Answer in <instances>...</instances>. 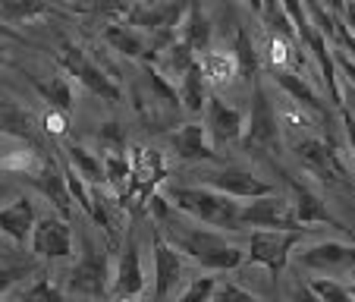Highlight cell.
<instances>
[{"instance_id":"cell-1","label":"cell","mask_w":355,"mask_h":302,"mask_svg":"<svg viewBox=\"0 0 355 302\" xmlns=\"http://www.w3.org/2000/svg\"><path fill=\"white\" fill-rule=\"evenodd\" d=\"M173 215H176V205L167 215L157 217L164 227V236H167L176 249H182L201 271L227 274V271H236L245 265V249L230 242L227 230L205 227V224H198V221H195V227H189V224L173 221Z\"/></svg>"},{"instance_id":"cell-32","label":"cell","mask_w":355,"mask_h":302,"mask_svg":"<svg viewBox=\"0 0 355 302\" xmlns=\"http://www.w3.org/2000/svg\"><path fill=\"white\" fill-rule=\"evenodd\" d=\"M217 283H220V277H205V274H198V277H192V280L182 287V293H180V299L182 302H214V290H217Z\"/></svg>"},{"instance_id":"cell-18","label":"cell","mask_w":355,"mask_h":302,"mask_svg":"<svg viewBox=\"0 0 355 302\" xmlns=\"http://www.w3.org/2000/svg\"><path fill=\"white\" fill-rule=\"evenodd\" d=\"M35 224H38V215H35V201L28 195H16L13 201L0 208V233L13 240L16 246L32 240Z\"/></svg>"},{"instance_id":"cell-21","label":"cell","mask_w":355,"mask_h":302,"mask_svg":"<svg viewBox=\"0 0 355 302\" xmlns=\"http://www.w3.org/2000/svg\"><path fill=\"white\" fill-rule=\"evenodd\" d=\"M176 88H180V101H182V108H186V114H205L208 98H211V88L214 85H211L208 73H205L201 57L182 73V79L176 82Z\"/></svg>"},{"instance_id":"cell-8","label":"cell","mask_w":355,"mask_h":302,"mask_svg":"<svg viewBox=\"0 0 355 302\" xmlns=\"http://www.w3.org/2000/svg\"><path fill=\"white\" fill-rule=\"evenodd\" d=\"M299 268L315 271V274L346 277L355 268V242L346 240H321L315 246H305L302 252H293Z\"/></svg>"},{"instance_id":"cell-24","label":"cell","mask_w":355,"mask_h":302,"mask_svg":"<svg viewBox=\"0 0 355 302\" xmlns=\"http://www.w3.org/2000/svg\"><path fill=\"white\" fill-rule=\"evenodd\" d=\"M0 133L19 142H32L38 148V133H35V117L22 104L0 98Z\"/></svg>"},{"instance_id":"cell-28","label":"cell","mask_w":355,"mask_h":302,"mask_svg":"<svg viewBox=\"0 0 355 302\" xmlns=\"http://www.w3.org/2000/svg\"><path fill=\"white\" fill-rule=\"evenodd\" d=\"M35 88H38L41 101H47V108H57L63 110V114H69L73 110V85H69L67 76H54V79H38L35 82Z\"/></svg>"},{"instance_id":"cell-12","label":"cell","mask_w":355,"mask_h":302,"mask_svg":"<svg viewBox=\"0 0 355 302\" xmlns=\"http://www.w3.org/2000/svg\"><path fill=\"white\" fill-rule=\"evenodd\" d=\"M205 126H208V135L214 139V145L223 148L245 135V114L233 104H227L220 94L211 92L208 108H205Z\"/></svg>"},{"instance_id":"cell-44","label":"cell","mask_w":355,"mask_h":302,"mask_svg":"<svg viewBox=\"0 0 355 302\" xmlns=\"http://www.w3.org/2000/svg\"><path fill=\"white\" fill-rule=\"evenodd\" d=\"M0 236H3V233H0Z\"/></svg>"},{"instance_id":"cell-38","label":"cell","mask_w":355,"mask_h":302,"mask_svg":"<svg viewBox=\"0 0 355 302\" xmlns=\"http://www.w3.org/2000/svg\"><path fill=\"white\" fill-rule=\"evenodd\" d=\"M343 117V126H346V135H349V148H352V158H355V117L346 114V110H340Z\"/></svg>"},{"instance_id":"cell-39","label":"cell","mask_w":355,"mask_h":302,"mask_svg":"<svg viewBox=\"0 0 355 302\" xmlns=\"http://www.w3.org/2000/svg\"><path fill=\"white\" fill-rule=\"evenodd\" d=\"M10 195H13V189L7 183H0V208H3V199H10Z\"/></svg>"},{"instance_id":"cell-41","label":"cell","mask_w":355,"mask_h":302,"mask_svg":"<svg viewBox=\"0 0 355 302\" xmlns=\"http://www.w3.org/2000/svg\"><path fill=\"white\" fill-rule=\"evenodd\" d=\"M242 3H245L248 10H255V13H258V10H261V0H242Z\"/></svg>"},{"instance_id":"cell-27","label":"cell","mask_w":355,"mask_h":302,"mask_svg":"<svg viewBox=\"0 0 355 302\" xmlns=\"http://www.w3.org/2000/svg\"><path fill=\"white\" fill-rule=\"evenodd\" d=\"M258 16H261L264 28H268L270 35H283V38H289V41H299V32H295L293 16L286 13V7H283L280 0H261Z\"/></svg>"},{"instance_id":"cell-15","label":"cell","mask_w":355,"mask_h":302,"mask_svg":"<svg viewBox=\"0 0 355 302\" xmlns=\"http://www.w3.org/2000/svg\"><path fill=\"white\" fill-rule=\"evenodd\" d=\"M205 183L214 189H220V192L233 195V199H258V195H268V192H277L270 183H264L261 176L255 174V170L248 167H220V170H211L208 176H205Z\"/></svg>"},{"instance_id":"cell-33","label":"cell","mask_w":355,"mask_h":302,"mask_svg":"<svg viewBox=\"0 0 355 302\" xmlns=\"http://www.w3.org/2000/svg\"><path fill=\"white\" fill-rule=\"evenodd\" d=\"M32 274V268H0V296H10L16 290V283H22L26 277Z\"/></svg>"},{"instance_id":"cell-35","label":"cell","mask_w":355,"mask_h":302,"mask_svg":"<svg viewBox=\"0 0 355 302\" xmlns=\"http://www.w3.org/2000/svg\"><path fill=\"white\" fill-rule=\"evenodd\" d=\"M101 142H104V148H107V151H120L123 148V142H126V135H123V129L116 126V123H107V126L101 129Z\"/></svg>"},{"instance_id":"cell-26","label":"cell","mask_w":355,"mask_h":302,"mask_svg":"<svg viewBox=\"0 0 355 302\" xmlns=\"http://www.w3.org/2000/svg\"><path fill=\"white\" fill-rule=\"evenodd\" d=\"M67 158H69V167L85 183H92V186H104L107 183V164H104V158H94L82 145H67Z\"/></svg>"},{"instance_id":"cell-40","label":"cell","mask_w":355,"mask_h":302,"mask_svg":"<svg viewBox=\"0 0 355 302\" xmlns=\"http://www.w3.org/2000/svg\"><path fill=\"white\" fill-rule=\"evenodd\" d=\"M346 283H349V290H352V299H355V268L346 274Z\"/></svg>"},{"instance_id":"cell-19","label":"cell","mask_w":355,"mask_h":302,"mask_svg":"<svg viewBox=\"0 0 355 302\" xmlns=\"http://www.w3.org/2000/svg\"><path fill=\"white\" fill-rule=\"evenodd\" d=\"M289 189H293V211H295V221L302 224V227H311V224H330V227L343 230L346 233V224L340 221V217H334V211L324 205V199L318 192H311L309 186H302V183H289Z\"/></svg>"},{"instance_id":"cell-6","label":"cell","mask_w":355,"mask_h":302,"mask_svg":"<svg viewBox=\"0 0 355 302\" xmlns=\"http://www.w3.org/2000/svg\"><path fill=\"white\" fill-rule=\"evenodd\" d=\"M60 67L67 69V76H73L85 92L98 94V98L110 101V104L123 101V88L116 85V82L107 76V69L98 67V63H94L82 47H76V44H69L67 41V44L60 47Z\"/></svg>"},{"instance_id":"cell-22","label":"cell","mask_w":355,"mask_h":302,"mask_svg":"<svg viewBox=\"0 0 355 302\" xmlns=\"http://www.w3.org/2000/svg\"><path fill=\"white\" fill-rule=\"evenodd\" d=\"M270 76H274V82L295 101V104H299L302 110H309V114H315V117H327L324 101L318 98V92L309 85V82H305V76L293 73L289 67H274V69H270Z\"/></svg>"},{"instance_id":"cell-17","label":"cell","mask_w":355,"mask_h":302,"mask_svg":"<svg viewBox=\"0 0 355 302\" xmlns=\"http://www.w3.org/2000/svg\"><path fill=\"white\" fill-rule=\"evenodd\" d=\"M167 145L180 161L195 164V161H211V158H217L214 139L208 135V126H201V123H186V126L167 133Z\"/></svg>"},{"instance_id":"cell-5","label":"cell","mask_w":355,"mask_h":302,"mask_svg":"<svg viewBox=\"0 0 355 302\" xmlns=\"http://www.w3.org/2000/svg\"><path fill=\"white\" fill-rule=\"evenodd\" d=\"M110 280H114V271H110L107 252H101L92 242H85V255L73 265V271L67 277V296L104 299V296H110Z\"/></svg>"},{"instance_id":"cell-31","label":"cell","mask_w":355,"mask_h":302,"mask_svg":"<svg viewBox=\"0 0 355 302\" xmlns=\"http://www.w3.org/2000/svg\"><path fill=\"white\" fill-rule=\"evenodd\" d=\"M10 296H19V299H63V296H67V287H57L54 277L38 274V277H35L32 287H26V290H13Z\"/></svg>"},{"instance_id":"cell-9","label":"cell","mask_w":355,"mask_h":302,"mask_svg":"<svg viewBox=\"0 0 355 302\" xmlns=\"http://www.w3.org/2000/svg\"><path fill=\"white\" fill-rule=\"evenodd\" d=\"M239 224L245 227H274V230H309L295 221L293 201L283 199L277 192L258 195V199H245L239 211Z\"/></svg>"},{"instance_id":"cell-29","label":"cell","mask_w":355,"mask_h":302,"mask_svg":"<svg viewBox=\"0 0 355 302\" xmlns=\"http://www.w3.org/2000/svg\"><path fill=\"white\" fill-rule=\"evenodd\" d=\"M201 63H205V73H208L211 85L214 88H223L236 73V57L233 54H217V51H208V54H201Z\"/></svg>"},{"instance_id":"cell-3","label":"cell","mask_w":355,"mask_h":302,"mask_svg":"<svg viewBox=\"0 0 355 302\" xmlns=\"http://www.w3.org/2000/svg\"><path fill=\"white\" fill-rule=\"evenodd\" d=\"M305 240V230H274V227H255L245 246V262L268 268L270 280H280L293 258L295 246Z\"/></svg>"},{"instance_id":"cell-14","label":"cell","mask_w":355,"mask_h":302,"mask_svg":"<svg viewBox=\"0 0 355 302\" xmlns=\"http://www.w3.org/2000/svg\"><path fill=\"white\" fill-rule=\"evenodd\" d=\"M129 164H132V192H129V199H139L145 205L155 195L157 183L167 176V164H164V158L157 151L139 145L129 148Z\"/></svg>"},{"instance_id":"cell-37","label":"cell","mask_w":355,"mask_h":302,"mask_svg":"<svg viewBox=\"0 0 355 302\" xmlns=\"http://www.w3.org/2000/svg\"><path fill=\"white\" fill-rule=\"evenodd\" d=\"M340 110H346V114L355 117V85H349V82H343L340 85Z\"/></svg>"},{"instance_id":"cell-25","label":"cell","mask_w":355,"mask_h":302,"mask_svg":"<svg viewBox=\"0 0 355 302\" xmlns=\"http://www.w3.org/2000/svg\"><path fill=\"white\" fill-rule=\"evenodd\" d=\"M233 57H236V73H239L242 82H252L261 79V57H258V47L252 41V35L245 28L236 32V41H233Z\"/></svg>"},{"instance_id":"cell-10","label":"cell","mask_w":355,"mask_h":302,"mask_svg":"<svg viewBox=\"0 0 355 302\" xmlns=\"http://www.w3.org/2000/svg\"><path fill=\"white\" fill-rule=\"evenodd\" d=\"M295 161L299 167L305 170L309 176L321 183H343L346 180V170L340 164V155H336V148L330 145L327 139H318V135H309V139H302L299 145L293 148Z\"/></svg>"},{"instance_id":"cell-43","label":"cell","mask_w":355,"mask_h":302,"mask_svg":"<svg viewBox=\"0 0 355 302\" xmlns=\"http://www.w3.org/2000/svg\"><path fill=\"white\" fill-rule=\"evenodd\" d=\"M145 3H155V0H145Z\"/></svg>"},{"instance_id":"cell-20","label":"cell","mask_w":355,"mask_h":302,"mask_svg":"<svg viewBox=\"0 0 355 302\" xmlns=\"http://www.w3.org/2000/svg\"><path fill=\"white\" fill-rule=\"evenodd\" d=\"M32 183L35 189H38L41 195H47L51 199V205H57V211L60 215H69V201H73V192H69V183H67V174H63L60 167H57L51 158H44L41 161V167L32 174Z\"/></svg>"},{"instance_id":"cell-11","label":"cell","mask_w":355,"mask_h":302,"mask_svg":"<svg viewBox=\"0 0 355 302\" xmlns=\"http://www.w3.org/2000/svg\"><path fill=\"white\" fill-rule=\"evenodd\" d=\"M32 252L44 262H57V258H73L76 255V246H73V230L63 217L47 215L35 224L32 230V240H28Z\"/></svg>"},{"instance_id":"cell-30","label":"cell","mask_w":355,"mask_h":302,"mask_svg":"<svg viewBox=\"0 0 355 302\" xmlns=\"http://www.w3.org/2000/svg\"><path fill=\"white\" fill-rule=\"evenodd\" d=\"M309 293L318 296V299L324 302H352V290H349V283H343L340 277H311L309 280Z\"/></svg>"},{"instance_id":"cell-42","label":"cell","mask_w":355,"mask_h":302,"mask_svg":"<svg viewBox=\"0 0 355 302\" xmlns=\"http://www.w3.org/2000/svg\"><path fill=\"white\" fill-rule=\"evenodd\" d=\"M7 60H10V54H7V47L0 44V67H3V63H7Z\"/></svg>"},{"instance_id":"cell-36","label":"cell","mask_w":355,"mask_h":302,"mask_svg":"<svg viewBox=\"0 0 355 302\" xmlns=\"http://www.w3.org/2000/svg\"><path fill=\"white\" fill-rule=\"evenodd\" d=\"M44 129L51 135H63V133H67V114H63V110H57V108H51L44 114Z\"/></svg>"},{"instance_id":"cell-23","label":"cell","mask_w":355,"mask_h":302,"mask_svg":"<svg viewBox=\"0 0 355 302\" xmlns=\"http://www.w3.org/2000/svg\"><path fill=\"white\" fill-rule=\"evenodd\" d=\"M176 35H180L182 41H186L189 47H192L195 54H208L211 51V38H214V28H211V19L208 13L195 3V0H189V10L186 16H182L180 28H176Z\"/></svg>"},{"instance_id":"cell-13","label":"cell","mask_w":355,"mask_h":302,"mask_svg":"<svg viewBox=\"0 0 355 302\" xmlns=\"http://www.w3.org/2000/svg\"><path fill=\"white\" fill-rule=\"evenodd\" d=\"M145 293V268H141L139 242L129 240L123 246L120 258L114 268V280H110V299H139Z\"/></svg>"},{"instance_id":"cell-34","label":"cell","mask_w":355,"mask_h":302,"mask_svg":"<svg viewBox=\"0 0 355 302\" xmlns=\"http://www.w3.org/2000/svg\"><path fill=\"white\" fill-rule=\"evenodd\" d=\"M223 299H255V293L239 283H217L214 290V302H223Z\"/></svg>"},{"instance_id":"cell-2","label":"cell","mask_w":355,"mask_h":302,"mask_svg":"<svg viewBox=\"0 0 355 302\" xmlns=\"http://www.w3.org/2000/svg\"><path fill=\"white\" fill-rule=\"evenodd\" d=\"M170 201L176 205V211L189 215L192 221L205 224V227H217V230H242L239 224V211H242V199L220 192L214 186H173L170 189Z\"/></svg>"},{"instance_id":"cell-16","label":"cell","mask_w":355,"mask_h":302,"mask_svg":"<svg viewBox=\"0 0 355 302\" xmlns=\"http://www.w3.org/2000/svg\"><path fill=\"white\" fill-rule=\"evenodd\" d=\"M151 32L139 28L135 22H114L110 28H104V44L116 54L129 57V60H148V57L157 51V41L148 38Z\"/></svg>"},{"instance_id":"cell-4","label":"cell","mask_w":355,"mask_h":302,"mask_svg":"<svg viewBox=\"0 0 355 302\" xmlns=\"http://www.w3.org/2000/svg\"><path fill=\"white\" fill-rule=\"evenodd\" d=\"M195 268H198V265H195L182 249H176L164 233L155 236V296L157 299L180 296L182 287L192 280Z\"/></svg>"},{"instance_id":"cell-7","label":"cell","mask_w":355,"mask_h":302,"mask_svg":"<svg viewBox=\"0 0 355 302\" xmlns=\"http://www.w3.org/2000/svg\"><path fill=\"white\" fill-rule=\"evenodd\" d=\"M245 142L255 148H280V114L261 79L252 82V108L245 120Z\"/></svg>"}]
</instances>
